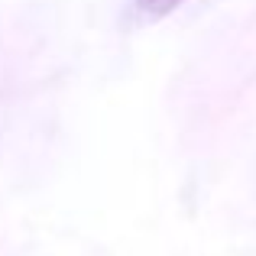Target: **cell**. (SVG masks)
Instances as JSON below:
<instances>
[{
	"label": "cell",
	"instance_id": "1",
	"mask_svg": "<svg viewBox=\"0 0 256 256\" xmlns=\"http://www.w3.org/2000/svg\"><path fill=\"white\" fill-rule=\"evenodd\" d=\"M178 4L182 0H136V6L143 13H150V16H166V13H172Z\"/></svg>",
	"mask_w": 256,
	"mask_h": 256
}]
</instances>
